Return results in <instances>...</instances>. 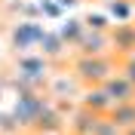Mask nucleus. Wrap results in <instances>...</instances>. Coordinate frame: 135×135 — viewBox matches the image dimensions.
<instances>
[{"instance_id":"6","label":"nucleus","mask_w":135,"mask_h":135,"mask_svg":"<svg viewBox=\"0 0 135 135\" xmlns=\"http://www.w3.org/2000/svg\"><path fill=\"white\" fill-rule=\"evenodd\" d=\"M40 135H52V132H40Z\"/></svg>"},{"instance_id":"3","label":"nucleus","mask_w":135,"mask_h":135,"mask_svg":"<svg viewBox=\"0 0 135 135\" xmlns=\"http://www.w3.org/2000/svg\"><path fill=\"white\" fill-rule=\"evenodd\" d=\"M108 120H110L117 129H129V126H135V101L114 104V108L108 110Z\"/></svg>"},{"instance_id":"1","label":"nucleus","mask_w":135,"mask_h":135,"mask_svg":"<svg viewBox=\"0 0 135 135\" xmlns=\"http://www.w3.org/2000/svg\"><path fill=\"white\" fill-rule=\"evenodd\" d=\"M110 74H117V61L110 59L108 52L104 55H80L74 61V77L80 80V86H101Z\"/></svg>"},{"instance_id":"4","label":"nucleus","mask_w":135,"mask_h":135,"mask_svg":"<svg viewBox=\"0 0 135 135\" xmlns=\"http://www.w3.org/2000/svg\"><path fill=\"white\" fill-rule=\"evenodd\" d=\"M18 68H22V77H31V80L46 77V61H40V59H22Z\"/></svg>"},{"instance_id":"5","label":"nucleus","mask_w":135,"mask_h":135,"mask_svg":"<svg viewBox=\"0 0 135 135\" xmlns=\"http://www.w3.org/2000/svg\"><path fill=\"white\" fill-rule=\"evenodd\" d=\"M123 74L132 80V86H135V55H129V59H123Z\"/></svg>"},{"instance_id":"2","label":"nucleus","mask_w":135,"mask_h":135,"mask_svg":"<svg viewBox=\"0 0 135 135\" xmlns=\"http://www.w3.org/2000/svg\"><path fill=\"white\" fill-rule=\"evenodd\" d=\"M104 95H108L114 104H123V101H135V86L126 74H110L104 83H101Z\"/></svg>"}]
</instances>
